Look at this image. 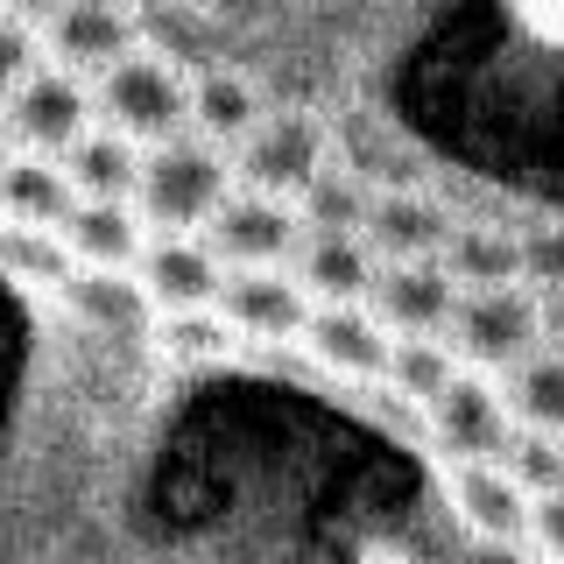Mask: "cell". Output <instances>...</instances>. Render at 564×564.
<instances>
[{"mask_svg":"<svg viewBox=\"0 0 564 564\" xmlns=\"http://www.w3.org/2000/svg\"><path fill=\"white\" fill-rule=\"evenodd\" d=\"M466 375L458 367L452 339H395V360H388V388H395L402 402H416V410H431L445 388Z\"/></svg>","mask_w":564,"mask_h":564,"instance_id":"cb8c5ba5","label":"cell"},{"mask_svg":"<svg viewBox=\"0 0 564 564\" xmlns=\"http://www.w3.org/2000/svg\"><path fill=\"white\" fill-rule=\"evenodd\" d=\"M261 93L240 78V70H205V78H191V134H205V141H219V149H247L261 128Z\"/></svg>","mask_w":564,"mask_h":564,"instance_id":"44dd1931","label":"cell"},{"mask_svg":"<svg viewBox=\"0 0 564 564\" xmlns=\"http://www.w3.org/2000/svg\"><path fill=\"white\" fill-rule=\"evenodd\" d=\"M508 35L536 57H564V0H522L508 8Z\"/></svg>","mask_w":564,"mask_h":564,"instance_id":"83f0119b","label":"cell"},{"mask_svg":"<svg viewBox=\"0 0 564 564\" xmlns=\"http://www.w3.org/2000/svg\"><path fill=\"white\" fill-rule=\"evenodd\" d=\"M529 543L551 564H564V494H543V501L529 508Z\"/></svg>","mask_w":564,"mask_h":564,"instance_id":"f1b7e54d","label":"cell"},{"mask_svg":"<svg viewBox=\"0 0 564 564\" xmlns=\"http://www.w3.org/2000/svg\"><path fill=\"white\" fill-rule=\"evenodd\" d=\"M14 163V128H8V106H0V170Z\"/></svg>","mask_w":564,"mask_h":564,"instance_id":"4dcf8cb0","label":"cell"},{"mask_svg":"<svg viewBox=\"0 0 564 564\" xmlns=\"http://www.w3.org/2000/svg\"><path fill=\"white\" fill-rule=\"evenodd\" d=\"M43 35H35L22 14H0V106H8L22 85H35L43 78Z\"/></svg>","mask_w":564,"mask_h":564,"instance_id":"484cf974","label":"cell"},{"mask_svg":"<svg viewBox=\"0 0 564 564\" xmlns=\"http://www.w3.org/2000/svg\"><path fill=\"white\" fill-rule=\"evenodd\" d=\"M134 275H141V290H149V304L163 317H191V311H219L234 269H226L205 240H149V254H141Z\"/></svg>","mask_w":564,"mask_h":564,"instance_id":"8fae6325","label":"cell"},{"mask_svg":"<svg viewBox=\"0 0 564 564\" xmlns=\"http://www.w3.org/2000/svg\"><path fill=\"white\" fill-rule=\"evenodd\" d=\"M452 508L466 522V536H480L487 551H516L529 543V494L508 480V466H466L452 473Z\"/></svg>","mask_w":564,"mask_h":564,"instance_id":"9a60e30c","label":"cell"},{"mask_svg":"<svg viewBox=\"0 0 564 564\" xmlns=\"http://www.w3.org/2000/svg\"><path fill=\"white\" fill-rule=\"evenodd\" d=\"M543 339H551V352H564V290L543 296Z\"/></svg>","mask_w":564,"mask_h":564,"instance_id":"f546056e","label":"cell"},{"mask_svg":"<svg viewBox=\"0 0 564 564\" xmlns=\"http://www.w3.org/2000/svg\"><path fill=\"white\" fill-rule=\"evenodd\" d=\"M57 240L78 269H106V275H128L149 254V226H141L134 205H78Z\"/></svg>","mask_w":564,"mask_h":564,"instance_id":"ac0fdd59","label":"cell"},{"mask_svg":"<svg viewBox=\"0 0 564 564\" xmlns=\"http://www.w3.org/2000/svg\"><path fill=\"white\" fill-rule=\"evenodd\" d=\"M141 170H149V149H134V141L113 134V128H93L64 155V176H70V191H78V205H134Z\"/></svg>","mask_w":564,"mask_h":564,"instance_id":"d6986e66","label":"cell"},{"mask_svg":"<svg viewBox=\"0 0 564 564\" xmlns=\"http://www.w3.org/2000/svg\"><path fill=\"white\" fill-rule=\"evenodd\" d=\"M205 247L234 269H282V261L304 254V212L282 198H254V191H234L226 212L212 219Z\"/></svg>","mask_w":564,"mask_h":564,"instance_id":"52a82bcc","label":"cell"},{"mask_svg":"<svg viewBox=\"0 0 564 564\" xmlns=\"http://www.w3.org/2000/svg\"><path fill=\"white\" fill-rule=\"evenodd\" d=\"M70 212H78V191H70L64 163L14 155L0 170V226H14V234H64Z\"/></svg>","mask_w":564,"mask_h":564,"instance_id":"e0dca14e","label":"cell"},{"mask_svg":"<svg viewBox=\"0 0 564 564\" xmlns=\"http://www.w3.org/2000/svg\"><path fill=\"white\" fill-rule=\"evenodd\" d=\"M508 480H516L529 501H543V494H564V437L522 431L516 452H508Z\"/></svg>","mask_w":564,"mask_h":564,"instance_id":"d4e9b609","label":"cell"},{"mask_svg":"<svg viewBox=\"0 0 564 564\" xmlns=\"http://www.w3.org/2000/svg\"><path fill=\"white\" fill-rule=\"evenodd\" d=\"M522 290H536V296L564 290V219L522 226Z\"/></svg>","mask_w":564,"mask_h":564,"instance_id":"4316f807","label":"cell"},{"mask_svg":"<svg viewBox=\"0 0 564 564\" xmlns=\"http://www.w3.org/2000/svg\"><path fill=\"white\" fill-rule=\"evenodd\" d=\"M93 99H99V128L128 134L134 149H163V141L191 134V78L155 50H134L120 70H106Z\"/></svg>","mask_w":564,"mask_h":564,"instance_id":"7a4b0ae2","label":"cell"},{"mask_svg":"<svg viewBox=\"0 0 564 564\" xmlns=\"http://www.w3.org/2000/svg\"><path fill=\"white\" fill-rule=\"evenodd\" d=\"M43 50L70 78H106L141 50V14L128 8H57L43 22Z\"/></svg>","mask_w":564,"mask_h":564,"instance_id":"9c48e42d","label":"cell"},{"mask_svg":"<svg viewBox=\"0 0 564 564\" xmlns=\"http://www.w3.org/2000/svg\"><path fill=\"white\" fill-rule=\"evenodd\" d=\"M290 269L311 290L317 311H360V304H375V282H381V261L367 240H304V254Z\"/></svg>","mask_w":564,"mask_h":564,"instance_id":"2e32d148","label":"cell"},{"mask_svg":"<svg viewBox=\"0 0 564 564\" xmlns=\"http://www.w3.org/2000/svg\"><path fill=\"white\" fill-rule=\"evenodd\" d=\"M93 113H99L93 85L57 70V64L8 99V128H14V141H22V155H43V163H64V155L93 134Z\"/></svg>","mask_w":564,"mask_h":564,"instance_id":"8992f818","label":"cell"},{"mask_svg":"<svg viewBox=\"0 0 564 564\" xmlns=\"http://www.w3.org/2000/svg\"><path fill=\"white\" fill-rule=\"evenodd\" d=\"M423 431H431L437 458H445L452 473L466 466H508V452H516V416H508V395L494 388L487 375H458L445 395L423 410Z\"/></svg>","mask_w":564,"mask_h":564,"instance_id":"277c9868","label":"cell"},{"mask_svg":"<svg viewBox=\"0 0 564 564\" xmlns=\"http://www.w3.org/2000/svg\"><path fill=\"white\" fill-rule=\"evenodd\" d=\"M219 317L240 332V339H261V346H282V339H304L311 332V290L296 282V269H234L226 275V296H219Z\"/></svg>","mask_w":564,"mask_h":564,"instance_id":"ba28073f","label":"cell"},{"mask_svg":"<svg viewBox=\"0 0 564 564\" xmlns=\"http://www.w3.org/2000/svg\"><path fill=\"white\" fill-rule=\"evenodd\" d=\"M375 205H381V191L367 184L360 170L332 163V170L304 191V205H296V212H304V240H367Z\"/></svg>","mask_w":564,"mask_h":564,"instance_id":"7402d4cb","label":"cell"},{"mask_svg":"<svg viewBox=\"0 0 564 564\" xmlns=\"http://www.w3.org/2000/svg\"><path fill=\"white\" fill-rule=\"evenodd\" d=\"M508 416H516V431H536V437H564V352L543 346L529 367L508 375Z\"/></svg>","mask_w":564,"mask_h":564,"instance_id":"603a6c76","label":"cell"},{"mask_svg":"<svg viewBox=\"0 0 564 564\" xmlns=\"http://www.w3.org/2000/svg\"><path fill=\"white\" fill-rule=\"evenodd\" d=\"M57 304L78 317L85 332H99V339H155V325H163V311L149 304V290H141V275H106V269H78L57 290Z\"/></svg>","mask_w":564,"mask_h":564,"instance_id":"5bb4252c","label":"cell"},{"mask_svg":"<svg viewBox=\"0 0 564 564\" xmlns=\"http://www.w3.org/2000/svg\"><path fill=\"white\" fill-rule=\"evenodd\" d=\"M234 198V149H219V141L205 134H176L163 149H149V170H141V226H149L155 240H191V226H205L226 212Z\"/></svg>","mask_w":564,"mask_h":564,"instance_id":"6da1fadb","label":"cell"},{"mask_svg":"<svg viewBox=\"0 0 564 564\" xmlns=\"http://www.w3.org/2000/svg\"><path fill=\"white\" fill-rule=\"evenodd\" d=\"M452 352L466 375H516L543 352V296L536 290H487L466 296L452 317Z\"/></svg>","mask_w":564,"mask_h":564,"instance_id":"3957f363","label":"cell"},{"mask_svg":"<svg viewBox=\"0 0 564 564\" xmlns=\"http://www.w3.org/2000/svg\"><path fill=\"white\" fill-rule=\"evenodd\" d=\"M332 170V134L325 120L311 113H269L254 128V141L234 155V176L254 198H282V205H304V191Z\"/></svg>","mask_w":564,"mask_h":564,"instance_id":"5b68a950","label":"cell"},{"mask_svg":"<svg viewBox=\"0 0 564 564\" xmlns=\"http://www.w3.org/2000/svg\"><path fill=\"white\" fill-rule=\"evenodd\" d=\"M466 290L445 275V261H416V269H381L375 282V317L388 339H445Z\"/></svg>","mask_w":564,"mask_h":564,"instance_id":"30bf717a","label":"cell"},{"mask_svg":"<svg viewBox=\"0 0 564 564\" xmlns=\"http://www.w3.org/2000/svg\"><path fill=\"white\" fill-rule=\"evenodd\" d=\"M304 346H311V367H325L332 381H388V360H395V339H388V325L375 311H317L311 317V332H304Z\"/></svg>","mask_w":564,"mask_h":564,"instance_id":"4fadbf2b","label":"cell"},{"mask_svg":"<svg viewBox=\"0 0 564 564\" xmlns=\"http://www.w3.org/2000/svg\"><path fill=\"white\" fill-rule=\"evenodd\" d=\"M458 219L431 191H381L375 219H367V247L381 269H416V261H445Z\"/></svg>","mask_w":564,"mask_h":564,"instance_id":"7c38bea8","label":"cell"},{"mask_svg":"<svg viewBox=\"0 0 564 564\" xmlns=\"http://www.w3.org/2000/svg\"><path fill=\"white\" fill-rule=\"evenodd\" d=\"M445 275H452L466 296L522 290V234L487 226V219H466V226L452 234V247H445Z\"/></svg>","mask_w":564,"mask_h":564,"instance_id":"ffe728a7","label":"cell"}]
</instances>
